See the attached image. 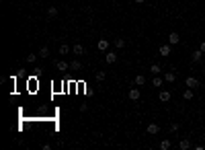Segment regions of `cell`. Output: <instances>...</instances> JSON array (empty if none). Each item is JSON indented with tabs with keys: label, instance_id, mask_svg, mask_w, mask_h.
<instances>
[{
	"label": "cell",
	"instance_id": "cell-1",
	"mask_svg": "<svg viewBox=\"0 0 205 150\" xmlns=\"http://www.w3.org/2000/svg\"><path fill=\"white\" fill-rule=\"evenodd\" d=\"M185 85H187V86H189V89H193V90H195V89H199V80H197V78H195V76H187V80H185Z\"/></svg>",
	"mask_w": 205,
	"mask_h": 150
},
{
	"label": "cell",
	"instance_id": "cell-2",
	"mask_svg": "<svg viewBox=\"0 0 205 150\" xmlns=\"http://www.w3.org/2000/svg\"><path fill=\"white\" fill-rule=\"evenodd\" d=\"M127 97H129V101H137L142 97V93H140V89H129L127 90Z\"/></svg>",
	"mask_w": 205,
	"mask_h": 150
},
{
	"label": "cell",
	"instance_id": "cell-3",
	"mask_svg": "<svg viewBox=\"0 0 205 150\" xmlns=\"http://www.w3.org/2000/svg\"><path fill=\"white\" fill-rule=\"evenodd\" d=\"M146 132H148L150 136H156V134H160V125H158V123H150V125L146 128Z\"/></svg>",
	"mask_w": 205,
	"mask_h": 150
},
{
	"label": "cell",
	"instance_id": "cell-4",
	"mask_svg": "<svg viewBox=\"0 0 205 150\" xmlns=\"http://www.w3.org/2000/svg\"><path fill=\"white\" fill-rule=\"evenodd\" d=\"M105 62H107V64H115V62H117V54H115V51H107V54H105Z\"/></svg>",
	"mask_w": 205,
	"mask_h": 150
},
{
	"label": "cell",
	"instance_id": "cell-5",
	"mask_svg": "<svg viewBox=\"0 0 205 150\" xmlns=\"http://www.w3.org/2000/svg\"><path fill=\"white\" fill-rule=\"evenodd\" d=\"M55 68H58L60 72H66L70 68V64H68V62H64V60H58V62H55Z\"/></svg>",
	"mask_w": 205,
	"mask_h": 150
},
{
	"label": "cell",
	"instance_id": "cell-6",
	"mask_svg": "<svg viewBox=\"0 0 205 150\" xmlns=\"http://www.w3.org/2000/svg\"><path fill=\"white\" fill-rule=\"evenodd\" d=\"M72 51H74L76 56H84V51H86V50H84V45H82V43H76V45L72 47Z\"/></svg>",
	"mask_w": 205,
	"mask_h": 150
},
{
	"label": "cell",
	"instance_id": "cell-7",
	"mask_svg": "<svg viewBox=\"0 0 205 150\" xmlns=\"http://www.w3.org/2000/svg\"><path fill=\"white\" fill-rule=\"evenodd\" d=\"M160 56H164V58H168V56H170V43L160 45Z\"/></svg>",
	"mask_w": 205,
	"mask_h": 150
},
{
	"label": "cell",
	"instance_id": "cell-8",
	"mask_svg": "<svg viewBox=\"0 0 205 150\" xmlns=\"http://www.w3.org/2000/svg\"><path fill=\"white\" fill-rule=\"evenodd\" d=\"M162 82H164V78H162L160 74H158V76H154V78H152V85L156 86V89H162Z\"/></svg>",
	"mask_w": 205,
	"mask_h": 150
},
{
	"label": "cell",
	"instance_id": "cell-9",
	"mask_svg": "<svg viewBox=\"0 0 205 150\" xmlns=\"http://www.w3.org/2000/svg\"><path fill=\"white\" fill-rule=\"evenodd\" d=\"M179 41H181V37H179V33H170V35H168V43H170V45H176Z\"/></svg>",
	"mask_w": 205,
	"mask_h": 150
},
{
	"label": "cell",
	"instance_id": "cell-10",
	"mask_svg": "<svg viewBox=\"0 0 205 150\" xmlns=\"http://www.w3.org/2000/svg\"><path fill=\"white\" fill-rule=\"evenodd\" d=\"M191 58H193V62H199V60H203L205 56H203V51H201V50H195V51H193V56H191Z\"/></svg>",
	"mask_w": 205,
	"mask_h": 150
},
{
	"label": "cell",
	"instance_id": "cell-11",
	"mask_svg": "<svg viewBox=\"0 0 205 150\" xmlns=\"http://www.w3.org/2000/svg\"><path fill=\"white\" fill-rule=\"evenodd\" d=\"M160 101H162V103H168V101H170V93L160 89Z\"/></svg>",
	"mask_w": 205,
	"mask_h": 150
},
{
	"label": "cell",
	"instance_id": "cell-12",
	"mask_svg": "<svg viewBox=\"0 0 205 150\" xmlns=\"http://www.w3.org/2000/svg\"><path fill=\"white\" fill-rule=\"evenodd\" d=\"M97 45H98V50H101V51H107L109 50V41L107 39H98Z\"/></svg>",
	"mask_w": 205,
	"mask_h": 150
},
{
	"label": "cell",
	"instance_id": "cell-13",
	"mask_svg": "<svg viewBox=\"0 0 205 150\" xmlns=\"http://www.w3.org/2000/svg\"><path fill=\"white\" fill-rule=\"evenodd\" d=\"M179 148H181V150H189L191 148V140H187V138L181 140V142H179Z\"/></svg>",
	"mask_w": 205,
	"mask_h": 150
},
{
	"label": "cell",
	"instance_id": "cell-14",
	"mask_svg": "<svg viewBox=\"0 0 205 150\" xmlns=\"http://www.w3.org/2000/svg\"><path fill=\"white\" fill-rule=\"evenodd\" d=\"M80 68H82L80 60H72V62H70V70H80Z\"/></svg>",
	"mask_w": 205,
	"mask_h": 150
},
{
	"label": "cell",
	"instance_id": "cell-15",
	"mask_svg": "<svg viewBox=\"0 0 205 150\" xmlns=\"http://www.w3.org/2000/svg\"><path fill=\"white\" fill-rule=\"evenodd\" d=\"M136 85L137 86H144V85H146V76H144V74H137L136 76Z\"/></svg>",
	"mask_w": 205,
	"mask_h": 150
},
{
	"label": "cell",
	"instance_id": "cell-16",
	"mask_svg": "<svg viewBox=\"0 0 205 150\" xmlns=\"http://www.w3.org/2000/svg\"><path fill=\"white\" fill-rule=\"evenodd\" d=\"M183 99H185V101H191V99H193V89H189V86H187V90L183 93Z\"/></svg>",
	"mask_w": 205,
	"mask_h": 150
},
{
	"label": "cell",
	"instance_id": "cell-17",
	"mask_svg": "<svg viewBox=\"0 0 205 150\" xmlns=\"http://www.w3.org/2000/svg\"><path fill=\"white\" fill-rule=\"evenodd\" d=\"M115 47H117V50H123V47H125V39H123V37H117V39H115Z\"/></svg>",
	"mask_w": 205,
	"mask_h": 150
},
{
	"label": "cell",
	"instance_id": "cell-18",
	"mask_svg": "<svg viewBox=\"0 0 205 150\" xmlns=\"http://www.w3.org/2000/svg\"><path fill=\"white\" fill-rule=\"evenodd\" d=\"M164 80H166V82H174V80H176V74H174V72H166V74H164Z\"/></svg>",
	"mask_w": 205,
	"mask_h": 150
},
{
	"label": "cell",
	"instance_id": "cell-19",
	"mask_svg": "<svg viewBox=\"0 0 205 150\" xmlns=\"http://www.w3.org/2000/svg\"><path fill=\"white\" fill-rule=\"evenodd\" d=\"M39 58H49V47L47 45H43V47L39 50Z\"/></svg>",
	"mask_w": 205,
	"mask_h": 150
},
{
	"label": "cell",
	"instance_id": "cell-20",
	"mask_svg": "<svg viewBox=\"0 0 205 150\" xmlns=\"http://www.w3.org/2000/svg\"><path fill=\"white\" fill-rule=\"evenodd\" d=\"M170 146H172L170 140H162L160 142V150H170Z\"/></svg>",
	"mask_w": 205,
	"mask_h": 150
},
{
	"label": "cell",
	"instance_id": "cell-21",
	"mask_svg": "<svg viewBox=\"0 0 205 150\" xmlns=\"http://www.w3.org/2000/svg\"><path fill=\"white\" fill-rule=\"evenodd\" d=\"M150 72H152L154 76H158V74H160V66H158V64H152V66H150Z\"/></svg>",
	"mask_w": 205,
	"mask_h": 150
},
{
	"label": "cell",
	"instance_id": "cell-22",
	"mask_svg": "<svg viewBox=\"0 0 205 150\" xmlns=\"http://www.w3.org/2000/svg\"><path fill=\"white\" fill-rule=\"evenodd\" d=\"M94 80H97V82H102V80H105V72H102V70H98L97 74H94Z\"/></svg>",
	"mask_w": 205,
	"mask_h": 150
},
{
	"label": "cell",
	"instance_id": "cell-23",
	"mask_svg": "<svg viewBox=\"0 0 205 150\" xmlns=\"http://www.w3.org/2000/svg\"><path fill=\"white\" fill-rule=\"evenodd\" d=\"M68 51H70V47H68L66 43H62V45H60V56H66Z\"/></svg>",
	"mask_w": 205,
	"mask_h": 150
},
{
	"label": "cell",
	"instance_id": "cell-24",
	"mask_svg": "<svg viewBox=\"0 0 205 150\" xmlns=\"http://www.w3.org/2000/svg\"><path fill=\"white\" fill-rule=\"evenodd\" d=\"M37 58H39V54H29V56H27V62H29V64H35Z\"/></svg>",
	"mask_w": 205,
	"mask_h": 150
},
{
	"label": "cell",
	"instance_id": "cell-25",
	"mask_svg": "<svg viewBox=\"0 0 205 150\" xmlns=\"http://www.w3.org/2000/svg\"><path fill=\"white\" fill-rule=\"evenodd\" d=\"M47 15L49 17H55V15H58V8H55V6H49V8H47Z\"/></svg>",
	"mask_w": 205,
	"mask_h": 150
},
{
	"label": "cell",
	"instance_id": "cell-26",
	"mask_svg": "<svg viewBox=\"0 0 205 150\" xmlns=\"http://www.w3.org/2000/svg\"><path fill=\"white\" fill-rule=\"evenodd\" d=\"M179 128H181L179 123H172V125H170V132H179Z\"/></svg>",
	"mask_w": 205,
	"mask_h": 150
},
{
	"label": "cell",
	"instance_id": "cell-27",
	"mask_svg": "<svg viewBox=\"0 0 205 150\" xmlns=\"http://www.w3.org/2000/svg\"><path fill=\"white\" fill-rule=\"evenodd\" d=\"M199 50H201V51H203V54H205V41H201V45H199Z\"/></svg>",
	"mask_w": 205,
	"mask_h": 150
},
{
	"label": "cell",
	"instance_id": "cell-28",
	"mask_svg": "<svg viewBox=\"0 0 205 150\" xmlns=\"http://www.w3.org/2000/svg\"><path fill=\"white\" fill-rule=\"evenodd\" d=\"M144 2H146V0H136V4H144Z\"/></svg>",
	"mask_w": 205,
	"mask_h": 150
},
{
	"label": "cell",
	"instance_id": "cell-29",
	"mask_svg": "<svg viewBox=\"0 0 205 150\" xmlns=\"http://www.w3.org/2000/svg\"><path fill=\"white\" fill-rule=\"evenodd\" d=\"M203 60H205V58H203Z\"/></svg>",
	"mask_w": 205,
	"mask_h": 150
}]
</instances>
